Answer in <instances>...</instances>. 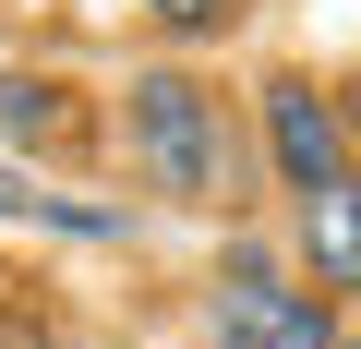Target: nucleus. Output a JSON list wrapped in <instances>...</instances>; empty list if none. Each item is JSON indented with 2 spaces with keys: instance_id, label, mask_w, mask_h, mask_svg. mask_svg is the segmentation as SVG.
I'll return each mask as SVG.
<instances>
[{
  "instance_id": "nucleus-1",
  "label": "nucleus",
  "mask_w": 361,
  "mask_h": 349,
  "mask_svg": "<svg viewBox=\"0 0 361 349\" xmlns=\"http://www.w3.org/2000/svg\"><path fill=\"white\" fill-rule=\"evenodd\" d=\"M121 133H133L145 181H157L169 205H229V181H241V133H229V109H217L193 73H133Z\"/></svg>"
},
{
  "instance_id": "nucleus-2",
  "label": "nucleus",
  "mask_w": 361,
  "mask_h": 349,
  "mask_svg": "<svg viewBox=\"0 0 361 349\" xmlns=\"http://www.w3.org/2000/svg\"><path fill=\"white\" fill-rule=\"evenodd\" d=\"M265 157H277V181L301 205L349 181V121H337V97L313 73H265Z\"/></svg>"
},
{
  "instance_id": "nucleus-3",
  "label": "nucleus",
  "mask_w": 361,
  "mask_h": 349,
  "mask_svg": "<svg viewBox=\"0 0 361 349\" xmlns=\"http://www.w3.org/2000/svg\"><path fill=\"white\" fill-rule=\"evenodd\" d=\"M277 313H289V289H277V253H265V241H229V253H217V337H229V349H253Z\"/></svg>"
},
{
  "instance_id": "nucleus-4",
  "label": "nucleus",
  "mask_w": 361,
  "mask_h": 349,
  "mask_svg": "<svg viewBox=\"0 0 361 349\" xmlns=\"http://www.w3.org/2000/svg\"><path fill=\"white\" fill-rule=\"evenodd\" d=\"M301 253H313V277L337 301H361V181H337V193L301 205Z\"/></svg>"
},
{
  "instance_id": "nucleus-5",
  "label": "nucleus",
  "mask_w": 361,
  "mask_h": 349,
  "mask_svg": "<svg viewBox=\"0 0 361 349\" xmlns=\"http://www.w3.org/2000/svg\"><path fill=\"white\" fill-rule=\"evenodd\" d=\"M0 217H49V229H73V241H121V217H109V205H73V193L25 181V169H0Z\"/></svg>"
},
{
  "instance_id": "nucleus-6",
  "label": "nucleus",
  "mask_w": 361,
  "mask_h": 349,
  "mask_svg": "<svg viewBox=\"0 0 361 349\" xmlns=\"http://www.w3.org/2000/svg\"><path fill=\"white\" fill-rule=\"evenodd\" d=\"M0 133H49V145H61V133H73V97L37 85V73H0Z\"/></svg>"
},
{
  "instance_id": "nucleus-7",
  "label": "nucleus",
  "mask_w": 361,
  "mask_h": 349,
  "mask_svg": "<svg viewBox=\"0 0 361 349\" xmlns=\"http://www.w3.org/2000/svg\"><path fill=\"white\" fill-rule=\"evenodd\" d=\"M253 349H337V313H325V301H289V313H277Z\"/></svg>"
},
{
  "instance_id": "nucleus-8",
  "label": "nucleus",
  "mask_w": 361,
  "mask_h": 349,
  "mask_svg": "<svg viewBox=\"0 0 361 349\" xmlns=\"http://www.w3.org/2000/svg\"><path fill=\"white\" fill-rule=\"evenodd\" d=\"M145 13H157L169 37H217V25H241V0H145Z\"/></svg>"
},
{
  "instance_id": "nucleus-9",
  "label": "nucleus",
  "mask_w": 361,
  "mask_h": 349,
  "mask_svg": "<svg viewBox=\"0 0 361 349\" xmlns=\"http://www.w3.org/2000/svg\"><path fill=\"white\" fill-rule=\"evenodd\" d=\"M337 121H361V85H349V97H337Z\"/></svg>"
}]
</instances>
